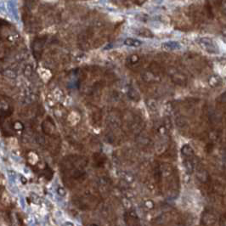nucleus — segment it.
Instances as JSON below:
<instances>
[{
  "instance_id": "nucleus-1",
  "label": "nucleus",
  "mask_w": 226,
  "mask_h": 226,
  "mask_svg": "<svg viewBox=\"0 0 226 226\" xmlns=\"http://www.w3.org/2000/svg\"><path fill=\"white\" fill-rule=\"evenodd\" d=\"M17 32L9 26L8 23L0 22V69L4 68V63L8 59V55L15 48L17 43Z\"/></svg>"
},
{
  "instance_id": "nucleus-4",
  "label": "nucleus",
  "mask_w": 226,
  "mask_h": 226,
  "mask_svg": "<svg viewBox=\"0 0 226 226\" xmlns=\"http://www.w3.org/2000/svg\"><path fill=\"white\" fill-rule=\"evenodd\" d=\"M128 42H131V43H125V44H127V45H129V46H133V47H137V46H139L140 45V42L139 41H137V40H135V39H131V38H128V39H127Z\"/></svg>"
},
{
  "instance_id": "nucleus-3",
  "label": "nucleus",
  "mask_w": 226,
  "mask_h": 226,
  "mask_svg": "<svg viewBox=\"0 0 226 226\" xmlns=\"http://www.w3.org/2000/svg\"><path fill=\"white\" fill-rule=\"evenodd\" d=\"M125 223L127 226H141L140 225V220L135 212L130 211L127 212L125 213Z\"/></svg>"
},
{
  "instance_id": "nucleus-2",
  "label": "nucleus",
  "mask_w": 226,
  "mask_h": 226,
  "mask_svg": "<svg viewBox=\"0 0 226 226\" xmlns=\"http://www.w3.org/2000/svg\"><path fill=\"white\" fill-rule=\"evenodd\" d=\"M12 111L13 106L9 99L6 96L0 95V119L3 120L6 118L12 113Z\"/></svg>"
}]
</instances>
